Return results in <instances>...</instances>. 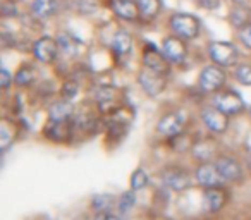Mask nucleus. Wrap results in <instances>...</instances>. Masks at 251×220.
Instances as JSON below:
<instances>
[{"label":"nucleus","mask_w":251,"mask_h":220,"mask_svg":"<svg viewBox=\"0 0 251 220\" xmlns=\"http://www.w3.org/2000/svg\"><path fill=\"white\" fill-rule=\"evenodd\" d=\"M14 129H9V122L7 121H4L2 122V126H0V147H2V151L4 153H7L9 148L14 145Z\"/></svg>","instance_id":"obj_27"},{"label":"nucleus","mask_w":251,"mask_h":220,"mask_svg":"<svg viewBox=\"0 0 251 220\" xmlns=\"http://www.w3.org/2000/svg\"><path fill=\"white\" fill-rule=\"evenodd\" d=\"M251 21V9L248 5H236L232 12H230V23H232L236 28H244Z\"/></svg>","instance_id":"obj_21"},{"label":"nucleus","mask_w":251,"mask_h":220,"mask_svg":"<svg viewBox=\"0 0 251 220\" xmlns=\"http://www.w3.org/2000/svg\"><path fill=\"white\" fill-rule=\"evenodd\" d=\"M35 77H36V74H35V69H33L31 66H23L21 69L16 73V76H14V83L18 84V86H29V84H33L35 83Z\"/></svg>","instance_id":"obj_25"},{"label":"nucleus","mask_w":251,"mask_h":220,"mask_svg":"<svg viewBox=\"0 0 251 220\" xmlns=\"http://www.w3.org/2000/svg\"><path fill=\"white\" fill-rule=\"evenodd\" d=\"M0 76H2V88H4V90H7V88L11 86V81H12L11 73H9L5 67H2V71H0Z\"/></svg>","instance_id":"obj_32"},{"label":"nucleus","mask_w":251,"mask_h":220,"mask_svg":"<svg viewBox=\"0 0 251 220\" xmlns=\"http://www.w3.org/2000/svg\"><path fill=\"white\" fill-rule=\"evenodd\" d=\"M31 9L35 16L47 19L57 12V0H33Z\"/></svg>","instance_id":"obj_20"},{"label":"nucleus","mask_w":251,"mask_h":220,"mask_svg":"<svg viewBox=\"0 0 251 220\" xmlns=\"http://www.w3.org/2000/svg\"><path fill=\"white\" fill-rule=\"evenodd\" d=\"M239 42L243 43L246 49L251 50V23L239 29Z\"/></svg>","instance_id":"obj_30"},{"label":"nucleus","mask_w":251,"mask_h":220,"mask_svg":"<svg viewBox=\"0 0 251 220\" xmlns=\"http://www.w3.org/2000/svg\"><path fill=\"white\" fill-rule=\"evenodd\" d=\"M131 49H133V38H131V35L127 31H124V29L119 31L114 36V40H112V50L119 57H126L131 52Z\"/></svg>","instance_id":"obj_19"},{"label":"nucleus","mask_w":251,"mask_h":220,"mask_svg":"<svg viewBox=\"0 0 251 220\" xmlns=\"http://www.w3.org/2000/svg\"><path fill=\"white\" fill-rule=\"evenodd\" d=\"M217 153V143L210 138H203V140H198L191 148V155L193 158L201 164V162H210Z\"/></svg>","instance_id":"obj_16"},{"label":"nucleus","mask_w":251,"mask_h":220,"mask_svg":"<svg viewBox=\"0 0 251 220\" xmlns=\"http://www.w3.org/2000/svg\"><path fill=\"white\" fill-rule=\"evenodd\" d=\"M234 4H237V5H248L250 4V0H232Z\"/></svg>","instance_id":"obj_34"},{"label":"nucleus","mask_w":251,"mask_h":220,"mask_svg":"<svg viewBox=\"0 0 251 220\" xmlns=\"http://www.w3.org/2000/svg\"><path fill=\"white\" fill-rule=\"evenodd\" d=\"M129 184H131V189H134V191H141V189H145L148 184H150V175L147 174L145 169L140 167L131 174Z\"/></svg>","instance_id":"obj_26"},{"label":"nucleus","mask_w":251,"mask_h":220,"mask_svg":"<svg viewBox=\"0 0 251 220\" xmlns=\"http://www.w3.org/2000/svg\"><path fill=\"white\" fill-rule=\"evenodd\" d=\"M215 165L226 182H237L243 179V174H244L243 165H241V162L237 160L236 157H230V155H217Z\"/></svg>","instance_id":"obj_9"},{"label":"nucleus","mask_w":251,"mask_h":220,"mask_svg":"<svg viewBox=\"0 0 251 220\" xmlns=\"http://www.w3.org/2000/svg\"><path fill=\"white\" fill-rule=\"evenodd\" d=\"M136 206V191L129 189V191H124L117 199V212L121 215H127L131 210Z\"/></svg>","instance_id":"obj_22"},{"label":"nucleus","mask_w":251,"mask_h":220,"mask_svg":"<svg viewBox=\"0 0 251 220\" xmlns=\"http://www.w3.org/2000/svg\"><path fill=\"white\" fill-rule=\"evenodd\" d=\"M143 66L158 74H164V76H167L171 73V62L155 47H147V50L143 53Z\"/></svg>","instance_id":"obj_14"},{"label":"nucleus","mask_w":251,"mask_h":220,"mask_svg":"<svg viewBox=\"0 0 251 220\" xmlns=\"http://www.w3.org/2000/svg\"><path fill=\"white\" fill-rule=\"evenodd\" d=\"M73 116H74V107L66 98L60 101H55L49 108V121H52V122H69Z\"/></svg>","instance_id":"obj_17"},{"label":"nucleus","mask_w":251,"mask_h":220,"mask_svg":"<svg viewBox=\"0 0 251 220\" xmlns=\"http://www.w3.org/2000/svg\"><path fill=\"white\" fill-rule=\"evenodd\" d=\"M210 59L220 67H232L237 62V49L230 42H213L208 47Z\"/></svg>","instance_id":"obj_5"},{"label":"nucleus","mask_w":251,"mask_h":220,"mask_svg":"<svg viewBox=\"0 0 251 220\" xmlns=\"http://www.w3.org/2000/svg\"><path fill=\"white\" fill-rule=\"evenodd\" d=\"M93 220H122L121 213H114V212H103V213H95Z\"/></svg>","instance_id":"obj_31"},{"label":"nucleus","mask_w":251,"mask_h":220,"mask_svg":"<svg viewBox=\"0 0 251 220\" xmlns=\"http://www.w3.org/2000/svg\"><path fill=\"white\" fill-rule=\"evenodd\" d=\"M213 107H217L219 110H222L224 114H227L229 117L239 116L246 110V103L241 98V95L234 90H220L213 97Z\"/></svg>","instance_id":"obj_2"},{"label":"nucleus","mask_w":251,"mask_h":220,"mask_svg":"<svg viewBox=\"0 0 251 220\" xmlns=\"http://www.w3.org/2000/svg\"><path fill=\"white\" fill-rule=\"evenodd\" d=\"M201 122L210 133L213 134H224L229 129V116L219 110L217 107H205L200 112Z\"/></svg>","instance_id":"obj_6"},{"label":"nucleus","mask_w":251,"mask_h":220,"mask_svg":"<svg viewBox=\"0 0 251 220\" xmlns=\"http://www.w3.org/2000/svg\"><path fill=\"white\" fill-rule=\"evenodd\" d=\"M198 2L203 9H215L220 4V0H198Z\"/></svg>","instance_id":"obj_33"},{"label":"nucleus","mask_w":251,"mask_h":220,"mask_svg":"<svg viewBox=\"0 0 251 220\" xmlns=\"http://www.w3.org/2000/svg\"><path fill=\"white\" fill-rule=\"evenodd\" d=\"M140 16L143 19H155L160 11V0H136Z\"/></svg>","instance_id":"obj_23"},{"label":"nucleus","mask_w":251,"mask_h":220,"mask_svg":"<svg viewBox=\"0 0 251 220\" xmlns=\"http://www.w3.org/2000/svg\"><path fill=\"white\" fill-rule=\"evenodd\" d=\"M234 76L244 86H251V66L250 64H239L234 69Z\"/></svg>","instance_id":"obj_28"},{"label":"nucleus","mask_w":251,"mask_h":220,"mask_svg":"<svg viewBox=\"0 0 251 220\" xmlns=\"http://www.w3.org/2000/svg\"><path fill=\"white\" fill-rule=\"evenodd\" d=\"M160 181L171 191L182 193L193 186V175L189 171L179 165H167L160 171Z\"/></svg>","instance_id":"obj_1"},{"label":"nucleus","mask_w":251,"mask_h":220,"mask_svg":"<svg viewBox=\"0 0 251 220\" xmlns=\"http://www.w3.org/2000/svg\"><path fill=\"white\" fill-rule=\"evenodd\" d=\"M138 83H140L141 90H143L148 97H158V95L165 90V86H167V81H165L164 74L155 73V71L148 69V67L140 71V74H138Z\"/></svg>","instance_id":"obj_7"},{"label":"nucleus","mask_w":251,"mask_h":220,"mask_svg":"<svg viewBox=\"0 0 251 220\" xmlns=\"http://www.w3.org/2000/svg\"><path fill=\"white\" fill-rule=\"evenodd\" d=\"M195 179L201 188L208 189V188H217V186H222L224 177L222 174L217 169L215 162H201V164L196 167L195 171Z\"/></svg>","instance_id":"obj_8"},{"label":"nucleus","mask_w":251,"mask_h":220,"mask_svg":"<svg viewBox=\"0 0 251 220\" xmlns=\"http://www.w3.org/2000/svg\"><path fill=\"white\" fill-rule=\"evenodd\" d=\"M110 7L114 14L124 21H134L140 14L136 0H110Z\"/></svg>","instance_id":"obj_15"},{"label":"nucleus","mask_w":251,"mask_h":220,"mask_svg":"<svg viewBox=\"0 0 251 220\" xmlns=\"http://www.w3.org/2000/svg\"><path fill=\"white\" fill-rule=\"evenodd\" d=\"M76 95H77V84L74 83V81H67V83L62 86V98L73 100Z\"/></svg>","instance_id":"obj_29"},{"label":"nucleus","mask_w":251,"mask_h":220,"mask_svg":"<svg viewBox=\"0 0 251 220\" xmlns=\"http://www.w3.org/2000/svg\"><path fill=\"white\" fill-rule=\"evenodd\" d=\"M57 43H59V49L62 50L66 55H74L77 52V47H79V42L76 40V36L71 35V33H62L57 38Z\"/></svg>","instance_id":"obj_24"},{"label":"nucleus","mask_w":251,"mask_h":220,"mask_svg":"<svg viewBox=\"0 0 251 220\" xmlns=\"http://www.w3.org/2000/svg\"><path fill=\"white\" fill-rule=\"evenodd\" d=\"M227 201H229V193L222 186L208 188L203 193V208L208 213H219L220 210L226 208Z\"/></svg>","instance_id":"obj_11"},{"label":"nucleus","mask_w":251,"mask_h":220,"mask_svg":"<svg viewBox=\"0 0 251 220\" xmlns=\"http://www.w3.org/2000/svg\"><path fill=\"white\" fill-rule=\"evenodd\" d=\"M186 127V119L182 116V112H169L165 116L160 117L157 124L158 134L165 138H176L179 134H182Z\"/></svg>","instance_id":"obj_10"},{"label":"nucleus","mask_w":251,"mask_h":220,"mask_svg":"<svg viewBox=\"0 0 251 220\" xmlns=\"http://www.w3.org/2000/svg\"><path fill=\"white\" fill-rule=\"evenodd\" d=\"M227 81V76L224 73V69L217 64L213 66H206L201 69L198 76V86L201 88V91L205 93H217L224 88Z\"/></svg>","instance_id":"obj_4"},{"label":"nucleus","mask_w":251,"mask_h":220,"mask_svg":"<svg viewBox=\"0 0 251 220\" xmlns=\"http://www.w3.org/2000/svg\"><path fill=\"white\" fill-rule=\"evenodd\" d=\"M57 52H59V43L50 36L36 40L35 47H33V55L42 64H52L57 59Z\"/></svg>","instance_id":"obj_13"},{"label":"nucleus","mask_w":251,"mask_h":220,"mask_svg":"<svg viewBox=\"0 0 251 220\" xmlns=\"http://www.w3.org/2000/svg\"><path fill=\"white\" fill-rule=\"evenodd\" d=\"M171 29L182 40H195L200 33V21L196 16L179 12L171 18Z\"/></svg>","instance_id":"obj_3"},{"label":"nucleus","mask_w":251,"mask_h":220,"mask_svg":"<svg viewBox=\"0 0 251 220\" xmlns=\"http://www.w3.org/2000/svg\"><path fill=\"white\" fill-rule=\"evenodd\" d=\"M162 53L171 64H182L188 55V49H186L184 42L179 36H169L162 43Z\"/></svg>","instance_id":"obj_12"},{"label":"nucleus","mask_w":251,"mask_h":220,"mask_svg":"<svg viewBox=\"0 0 251 220\" xmlns=\"http://www.w3.org/2000/svg\"><path fill=\"white\" fill-rule=\"evenodd\" d=\"M250 116H251V108H250Z\"/></svg>","instance_id":"obj_35"},{"label":"nucleus","mask_w":251,"mask_h":220,"mask_svg":"<svg viewBox=\"0 0 251 220\" xmlns=\"http://www.w3.org/2000/svg\"><path fill=\"white\" fill-rule=\"evenodd\" d=\"M117 199L110 193H98L91 198L90 206L95 213H103V212H112L114 206H117Z\"/></svg>","instance_id":"obj_18"}]
</instances>
